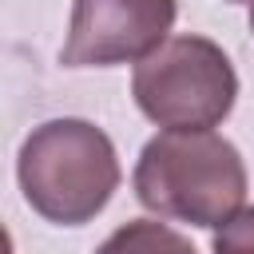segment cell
<instances>
[{"mask_svg": "<svg viewBox=\"0 0 254 254\" xmlns=\"http://www.w3.org/2000/svg\"><path fill=\"white\" fill-rule=\"evenodd\" d=\"M175 0H75L64 44L67 67H107L147 60L167 44Z\"/></svg>", "mask_w": 254, "mask_h": 254, "instance_id": "cell-4", "label": "cell"}, {"mask_svg": "<svg viewBox=\"0 0 254 254\" xmlns=\"http://www.w3.org/2000/svg\"><path fill=\"white\" fill-rule=\"evenodd\" d=\"M214 254H254V210H238L214 234Z\"/></svg>", "mask_w": 254, "mask_h": 254, "instance_id": "cell-6", "label": "cell"}, {"mask_svg": "<svg viewBox=\"0 0 254 254\" xmlns=\"http://www.w3.org/2000/svg\"><path fill=\"white\" fill-rule=\"evenodd\" d=\"M20 187L36 214L79 226L95 218L119 187L115 147L87 119L40 123L20 147Z\"/></svg>", "mask_w": 254, "mask_h": 254, "instance_id": "cell-2", "label": "cell"}, {"mask_svg": "<svg viewBox=\"0 0 254 254\" xmlns=\"http://www.w3.org/2000/svg\"><path fill=\"white\" fill-rule=\"evenodd\" d=\"M95 254H194V246L183 234H175L171 226L139 218V222L119 226Z\"/></svg>", "mask_w": 254, "mask_h": 254, "instance_id": "cell-5", "label": "cell"}, {"mask_svg": "<svg viewBox=\"0 0 254 254\" xmlns=\"http://www.w3.org/2000/svg\"><path fill=\"white\" fill-rule=\"evenodd\" d=\"M8 254H12V250H8Z\"/></svg>", "mask_w": 254, "mask_h": 254, "instance_id": "cell-8", "label": "cell"}, {"mask_svg": "<svg viewBox=\"0 0 254 254\" xmlns=\"http://www.w3.org/2000/svg\"><path fill=\"white\" fill-rule=\"evenodd\" d=\"M135 194L163 218L226 226L242 210L246 167L234 143L214 131H163L139 155Z\"/></svg>", "mask_w": 254, "mask_h": 254, "instance_id": "cell-1", "label": "cell"}, {"mask_svg": "<svg viewBox=\"0 0 254 254\" xmlns=\"http://www.w3.org/2000/svg\"><path fill=\"white\" fill-rule=\"evenodd\" d=\"M250 28H254V8H250Z\"/></svg>", "mask_w": 254, "mask_h": 254, "instance_id": "cell-7", "label": "cell"}, {"mask_svg": "<svg viewBox=\"0 0 254 254\" xmlns=\"http://www.w3.org/2000/svg\"><path fill=\"white\" fill-rule=\"evenodd\" d=\"M139 111L167 131H210L238 95V75L226 52L202 36H175L139 60L131 79Z\"/></svg>", "mask_w": 254, "mask_h": 254, "instance_id": "cell-3", "label": "cell"}]
</instances>
